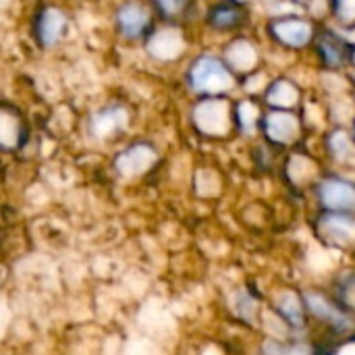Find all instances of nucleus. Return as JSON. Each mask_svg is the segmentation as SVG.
I'll return each instance as SVG.
<instances>
[{
  "instance_id": "9",
  "label": "nucleus",
  "mask_w": 355,
  "mask_h": 355,
  "mask_svg": "<svg viewBox=\"0 0 355 355\" xmlns=\"http://www.w3.org/2000/svg\"><path fill=\"white\" fill-rule=\"evenodd\" d=\"M116 25L125 37H141L150 27V12L139 2H127L116 10Z\"/></svg>"
},
{
  "instance_id": "26",
  "label": "nucleus",
  "mask_w": 355,
  "mask_h": 355,
  "mask_svg": "<svg viewBox=\"0 0 355 355\" xmlns=\"http://www.w3.org/2000/svg\"><path fill=\"white\" fill-rule=\"evenodd\" d=\"M354 141H355V125H354Z\"/></svg>"
},
{
  "instance_id": "23",
  "label": "nucleus",
  "mask_w": 355,
  "mask_h": 355,
  "mask_svg": "<svg viewBox=\"0 0 355 355\" xmlns=\"http://www.w3.org/2000/svg\"><path fill=\"white\" fill-rule=\"evenodd\" d=\"M154 4H156V8H158L164 17L175 19V17H179V15L187 8L189 0H154Z\"/></svg>"
},
{
  "instance_id": "12",
  "label": "nucleus",
  "mask_w": 355,
  "mask_h": 355,
  "mask_svg": "<svg viewBox=\"0 0 355 355\" xmlns=\"http://www.w3.org/2000/svg\"><path fill=\"white\" fill-rule=\"evenodd\" d=\"M37 37L42 42V46L52 48L56 46L67 29V19L58 8H46L40 17H37Z\"/></svg>"
},
{
  "instance_id": "11",
  "label": "nucleus",
  "mask_w": 355,
  "mask_h": 355,
  "mask_svg": "<svg viewBox=\"0 0 355 355\" xmlns=\"http://www.w3.org/2000/svg\"><path fill=\"white\" fill-rule=\"evenodd\" d=\"M183 50V35L177 27L156 29L148 40V52L158 60H173Z\"/></svg>"
},
{
  "instance_id": "3",
  "label": "nucleus",
  "mask_w": 355,
  "mask_h": 355,
  "mask_svg": "<svg viewBox=\"0 0 355 355\" xmlns=\"http://www.w3.org/2000/svg\"><path fill=\"white\" fill-rule=\"evenodd\" d=\"M270 33L279 44L287 48H304L312 42L314 27L306 19L287 15V17H277L270 21Z\"/></svg>"
},
{
  "instance_id": "1",
  "label": "nucleus",
  "mask_w": 355,
  "mask_h": 355,
  "mask_svg": "<svg viewBox=\"0 0 355 355\" xmlns=\"http://www.w3.org/2000/svg\"><path fill=\"white\" fill-rule=\"evenodd\" d=\"M187 81L196 94L204 96H218L235 85L233 71L227 67V62L210 54H204L193 60L187 73Z\"/></svg>"
},
{
  "instance_id": "14",
  "label": "nucleus",
  "mask_w": 355,
  "mask_h": 355,
  "mask_svg": "<svg viewBox=\"0 0 355 355\" xmlns=\"http://www.w3.org/2000/svg\"><path fill=\"white\" fill-rule=\"evenodd\" d=\"M275 310L279 316L293 329H304L306 316H304V304L297 295L293 293H283L275 300Z\"/></svg>"
},
{
  "instance_id": "21",
  "label": "nucleus",
  "mask_w": 355,
  "mask_h": 355,
  "mask_svg": "<svg viewBox=\"0 0 355 355\" xmlns=\"http://www.w3.org/2000/svg\"><path fill=\"white\" fill-rule=\"evenodd\" d=\"M237 119H239V125H241V129H245V131H252L256 125H258V108L252 104V102H241L239 106H237Z\"/></svg>"
},
{
  "instance_id": "27",
  "label": "nucleus",
  "mask_w": 355,
  "mask_h": 355,
  "mask_svg": "<svg viewBox=\"0 0 355 355\" xmlns=\"http://www.w3.org/2000/svg\"><path fill=\"white\" fill-rule=\"evenodd\" d=\"M295 2H306V0H295Z\"/></svg>"
},
{
  "instance_id": "20",
  "label": "nucleus",
  "mask_w": 355,
  "mask_h": 355,
  "mask_svg": "<svg viewBox=\"0 0 355 355\" xmlns=\"http://www.w3.org/2000/svg\"><path fill=\"white\" fill-rule=\"evenodd\" d=\"M262 355H312L306 347L281 341H266L262 345Z\"/></svg>"
},
{
  "instance_id": "5",
  "label": "nucleus",
  "mask_w": 355,
  "mask_h": 355,
  "mask_svg": "<svg viewBox=\"0 0 355 355\" xmlns=\"http://www.w3.org/2000/svg\"><path fill=\"white\" fill-rule=\"evenodd\" d=\"M304 304L318 320L327 322L329 327H333L337 331H349L354 327V320L349 318V314L345 310H341L335 302H331L329 297H324L316 291L304 293Z\"/></svg>"
},
{
  "instance_id": "24",
  "label": "nucleus",
  "mask_w": 355,
  "mask_h": 355,
  "mask_svg": "<svg viewBox=\"0 0 355 355\" xmlns=\"http://www.w3.org/2000/svg\"><path fill=\"white\" fill-rule=\"evenodd\" d=\"M237 310H239L241 318L252 320L254 318V312H256V300L252 295H248L245 291H241L237 295Z\"/></svg>"
},
{
  "instance_id": "8",
  "label": "nucleus",
  "mask_w": 355,
  "mask_h": 355,
  "mask_svg": "<svg viewBox=\"0 0 355 355\" xmlns=\"http://www.w3.org/2000/svg\"><path fill=\"white\" fill-rule=\"evenodd\" d=\"M320 233L329 243L347 245L355 241V218L349 212H327L320 218Z\"/></svg>"
},
{
  "instance_id": "7",
  "label": "nucleus",
  "mask_w": 355,
  "mask_h": 355,
  "mask_svg": "<svg viewBox=\"0 0 355 355\" xmlns=\"http://www.w3.org/2000/svg\"><path fill=\"white\" fill-rule=\"evenodd\" d=\"M127 121H129V112L123 106H119V104L104 106L98 112H94V116L89 121V131L94 133L96 139H108V137L121 133L127 127Z\"/></svg>"
},
{
  "instance_id": "22",
  "label": "nucleus",
  "mask_w": 355,
  "mask_h": 355,
  "mask_svg": "<svg viewBox=\"0 0 355 355\" xmlns=\"http://www.w3.org/2000/svg\"><path fill=\"white\" fill-rule=\"evenodd\" d=\"M333 12L343 25H354L355 0H333Z\"/></svg>"
},
{
  "instance_id": "10",
  "label": "nucleus",
  "mask_w": 355,
  "mask_h": 355,
  "mask_svg": "<svg viewBox=\"0 0 355 355\" xmlns=\"http://www.w3.org/2000/svg\"><path fill=\"white\" fill-rule=\"evenodd\" d=\"M262 129L272 144H287L300 133V123L291 112L275 110L262 119Z\"/></svg>"
},
{
  "instance_id": "15",
  "label": "nucleus",
  "mask_w": 355,
  "mask_h": 355,
  "mask_svg": "<svg viewBox=\"0 0 355 355\" xmlns=\"http://www.w3.org/2000/svg\"><path fill=\"white\" fill-rule=\"evenodd\" d=\"M227 67L231 71H241V73H248L254 69V62H256V52H254V46L248 44L245 40H239L235 44H231L227 48Z\"/></svg>"
},
{
  "instance_id": "17",
  "label": "nucleus",
  "mask_w": 355,
  "mask_h": 355,
  "mask_svg": "<svg viewBox=\"0 0 355 355\" xmlns=\"http://www.w3.org/2000/svg\"><path fill=\"white\" fill-rule=\"evenodd\" d=\"M19 139H21L19 119L10 110L0 108V148L12 150L19 146Z\"/></svg>"
},
{
  "instance_id": "16",
  "label": "nucleus",
  "mask_w": 355,
  "mask_h": 355,
  "mask_svg": "<svg viewBox=\"0 0 355 355\" xmlns=\"http://www.w3.org/2000/svg\"><path fill=\"white\" fill-rule=\"evenodd\" d=\"M208 21L214 29L220 31H231L243 23V10L237 8L235 4H218L210 10Z\"/></svg>"
},
{
  "instance_id": "18",
  "label": "nucleus",
  "mask_w": 355,
  "mask_h": 355,
  "mask_svg": "<svg viewBox=\"0 0 355 355\" xmlns=\"http://www.w3.org/2000/svg\"><path fill=\"white\" fill-rule=\"evenodd\" d=\"M297 98H300V92L291 81H275L266 92V102L275 104L279 108L293 106L297 102Z\"/></svg>"
},
{
  "instance_id": "6",
  "label": "nucleus",
  "mask_w": 355,
  "mask_h": 355,
  "mask_svg": "<svg viewBox=\"0 0 355 355\" xmlns=\"http://www.w3.org/2000/svg\"><path fill=\"white\" fill-rule=\"evenodd\" d=\"M156 150L148 144H135L131 148H127L125 152H121L114 160L116 171L123 177H137L141 173H146L154 162H156Z\"/></svg>"
},
{
  "instance_id": "2",
  "label": "nucleus",
  "mask_w": 355,
  "mask_h": 355,
  "mask_svg": "<svg viewBox=\"0 0 355 355\" xmlns=\"http://www.w3.org/2000/svg\"><path fill=\"white\" fill-rule=\"evenodd\" d=\"M318 200L329 212H355V185L341 177H327L318 185Z\"/></svg>"
},
{
  "instance_id": "13",
  "label": "nucleus",
  "mask_w": 355,
  "mask_h": 355,
  "mask_svg": "<svg viewBox=\"0 0 355 355\" xmlns=\"http://www.w3.org/2000/svg\"><path fill=\"white\" fill-rule=\"evenodd\" d=\"M318 48H320V56H322V62L331 69H339L343 67L349 58H352V50L347 46V42L341 37V33H324L318 42Z\"/></svg>"
},
{
  "instance_id": "25",
  "label": "nucleus",
  "mask_w": 355,
  "mask_h": 355,
  "mask_svg": "<svg viewBox=\"0 0 355 355\" xmlns=\"http://www.w3.org/2000/svg\"><path fill=\"white\" fill-rule=\"evenodd\" d=\"M235 2H248V0H235Z\"/></svg>"
},
{
  "instance_id": "19",
  "label": "nucleus",
  "mask_w": 355,
  "mask_h": 355,
  "mask_svg": "<svg viewBox=\"0 0 355 355\" xmlns=\"http://www.w3.org/2000/svg\"><path fill=\"white\" fill-rule=\"evenodd\" d=\"M327 146L329 152L337 158V160H347L354 154V144L352 137L345 131H335L327 137Z\"/></svg>"
},
{
  "instance_id": "4",
  "label": "nucleus",
  "mask_w": 355,
  "mask_h": 355,
  "mask_svg": "<svg viewBox=\"0 0 355 355\" xmlns=\"http://www.w3.org/2000/svg\"><path fill=\"white\" fill-rule=\"evenodd\" d=\"M193 121L200 131L206 135H220L227 131L229 123V110L223 98H204L196 108H193Z\"/></svg>"
}]
</instances>
